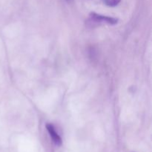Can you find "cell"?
<instances>
[{
	"mask_svg": "<svg viewBox=\"0 0 152 152\" xmlns=\"http://www.w3.org/2000/svg\"><path fill=\"white\" fill-rule=\"evenodd\" d=\"M91 18L93 21L96 22H106V23L111 24V25H115L117 23L118 20L115 18L109 17V16H102V15L97 14L96 13H91Z\"/></svg>",
	"mask_w": 152,
	"mask_h": 152,
	"instance_id": "6da1fadb",
	"label": "cell"
},
{
	"mask_svg": "<svg viewBox=\"0 0 152 152\" xmlns=\"http://www.w3.org/2000/svg\"><path fill=\"white\" fill-rule=\"evenodd\" d=\"M46 129H47L48 132L49 134H50V137H51L52 140H53V142H54L55 145H58V146L62 145V139H61L60 136L58 134L57 132H56V130H55L53 125L47 124L46 125Z\"/></svg>",
	"mask_w": 152,
	"mask_h": 152,
	"instance_id": "7a4b0ae2",
	"label": "cell"
},
{
	"mask_svg": "<svg viewBox=\"0 0 152 152\" xmlns=\"http://www.w3.org/2000/svg\"><path fill=\"white\" fill-rule=\"evenodd\" d=\"M102 1L109 7H115L120 2V0H102Z\"/></svg>",
	"mask_w": 152,
	"mask_h": 152,
	"instance_id": "3957f363",
	"label": "cell"
},
{
	"mask_svg": "<svg viewBox=\"0 0 152 152\" xmlns=\"http://www.w3.org/2000/svg\"><path fill=\"white\" fill-rule=\"evenodd\" d=\"M67 1H71V0H67Z\"/></svg>",
	"mask_w": 152,
	"mask_h": 152,
	"instance_id": "277c9868",
	"label": "cell"
}]
</instances>
